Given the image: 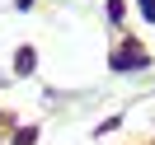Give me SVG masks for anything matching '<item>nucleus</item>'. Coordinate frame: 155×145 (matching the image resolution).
<instances>
[{
	"label": "nucleus",
	"mask_w": 155,
	"mask_h": 145,
	"mask_svg": "<svg viewBox=\"0 0 155 145\" xmlns=\"http://www.w3.org/2000/svg\"><path fill=\"white\" fill-rule=\"evenodd\" d=\"M136 66H146V52L136 47V42H127V47L113 56V70H136Z\"/></svg>",
	"instance_id": "f257e3e1"
},
{
	"label": "nucleus",
	"mask_w": 155,
	"mask_h": 145,
	"mask_svg": "<svg viewBox=\"0 0 155 145\" xmlns=\"http://www.w3.org/2000/svg\"><path fill=\"white\" fill-rule=\"evenodd\" d=\"M14 70H19V75H28V70H33V52H28V47L19 52V61H14Z\"/></svg>",
	"instance_id": "f03ea898"
},
{
	"label": "nucleus",
	"mask_w": 155,
	"mask_h": 145,
	"mask_svg": "<svg viewBox=\"0 0 155 145\" xmlns=\"http://www.w3.org/2000/svg\"><path fill=\"white\" fill-rule=\"evenodd\" d=\"M141 14H146V19L155 24V0H141Z\"/></svg>",
	"instance_id": "7ed1b4c3"
}]
</instances>
